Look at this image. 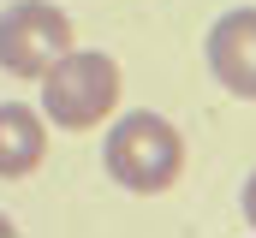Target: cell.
Here are the masks:
<instances>
[{
	"mask_svg": "<svg viewBox=\"0 0 256 238\" xmlns=\"http://www.w3.org/2000/svg\"><path fill=\"white\" fill-rule=\"evenodd\" d=\"M0 238H12V220H6V214H0Z\"/></svg>",
	"mask_w": 256,
	"mask_h": 238,
	"instance_id": "obj_7",
	"label": "cell"
},
{
	"mask_svg": "<svg viewBox=\"0 0 256 238\" xmlns=\"http://www.w3.org/2000/svg\"><path fill=\"white\" fill-rule=\"evenodd\" d=\"M102 167L114 184H126L137 196H161L173 190V178L185 173V137L173 131V119L161 114H126L108 125V149Z\"/></svg>",
	"mask_w": 256,
	"mask_h": 238,
	"instance_id": "obj_1",
	"label": "cell"
},
{
	"mask_svg": "<svg viewBox=\"0 0 256 238\" xmlns=\"http://www.w3.org/2000/svg\"><path fill=\"white\" fill-rule=\"evenodd\" d=\"M244 220H250V232H256V173L244 178Z\"/></svg>",
	"mask_w": 256,
	"mask_h": 238,
	"instance_id": "obj_6",
	"label": "cell"
},
{
	"mask_svg": "<svg viewBox=\"0 0 256 238\" xmlns=\"http://www.w3.org/2000/svg\"><path fill=\"white\" fill-rule=\"evenodd\" d=\"M208 72L220 78L226 96L256 102V12L250 6L214 18V30H208Z\"/></svg>",
	"mask_w": 256,
	"mask_h": 238,
	"instance_id": "obj_4",
	"label": "cell"
},
{
	"mask_svg": "<svg viewBox=\"0 0 256 238\" xmlns=\"http://www.w3.org/2000/svg\"><path fill=\"white\" fill-rule=\"evenodd\" d=\"M48 155V119L30 102H0V178H24Z\"/></svg>",
	"mask_w": 256,
	"mask_h": 238,
	"instance_id": "obj_5",
	"label": "cell"
},
{
	"mask_svg": "<svg viewBox=\"0 0 256 238\" xmlns=\"http://www.w3.org/2000/svg\"><path fill=\"white\" fill-rule=\"evenodd\" d=\"M60 54H72V18L48 0H12L0 12V72L42 78Z\"/></svg>",
	"mask_w": 256,
	"mask_h": 238,
	"instance_id": "obj_3",
	"label": "cell"
},
{
	"mask_svg": "<svg viewBox=\"0 0 256 238\" xmlns=\"http://www.w3.org/2000/svg\"><path fill=\"white\" fill-rule=\"evenodd\" d=\"M36 84H42V119L60 131H90L120 108V66L90 48L60 54Z\"/></svg>",
	"mask_w": 256,
	"mask_h": 238,
	"instance_id": "obj_2",
	"label": "cell"
}]
</instances>
